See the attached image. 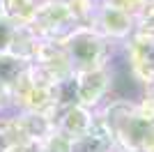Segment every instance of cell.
<instances>
[{
  "mask_svg": "<svg viewBox=\"0 0 154 152\" xmlns=\"http://www.w3.org/2000/svg\"><path fill=\"white\" fill-rule=\"evenodd\" d=\"M12 28H9V23H2L0 21V55L5 53L7 49H9V44H12Z\"/></svg>",
  "mask_w": 154,
  "mask_h": 152,
  "instance_id": "obj_12",
  "label": "cell"
},
{
  "mask_svg": "<svg viewBox=\"0 0 154 152\" xmlns=\"http://www.w3.org/2000/svg\"><path fill=\"white\" fill-rule=\"evenodd\" d=\"M113 145V136H110L108 127L103 125H92L85 136L71 143V152H108Z\"/></svg>",
  "mask_w": 154,
  "mask_h": 152,
  "instance_id": "obj_8",
  "label": "cell"
},
{
  "mask_svg": "<svg viewBox=\"0 0 154 152\" xmlns=\"http://www.w3.org/2000/svg\"><path fill=\"white\" fill-rule=\"evenodd\" d=\"M113 141L127 152H154V115L147 108L129 101H115L106 111V122Z\"/></svg>",
  "mask_w": 154,
  "mask_h": 152,
  "instance_id": "obj_1",
  "label": "cell"
},
{
  "mask_svg": "<svg viewBox=\"0 0 154 152\" xmlns=\"http://www.w3.org/2000/svg\"><path fill=\"white\" fill-rule=\"evenodd\" d=\"M140 35H149V37H154V7H152V9H147L145 16H143V30H140Z\"/></svg>",
  "mask_w": 154,
  "mask_h": 152,
  "instance_id": "obj_13",
  "label": "cell"
},
{
  "mask_svg": "<svg viewBox=\"0 0 154 152\" xmlns=\"http://www.w3.org/2000/svg\"><path fill=\"white\" fill-rule=\"evenodd\" d=\"M39 152H71V141L64 134H60L58 129L48 131L39 141Z\"/></svg>",
  "mask_w": 154,
  "mask_h": 152,
  "instance_id": "obj_11",
  "label": "cell"
},
{
  "mask_svg": "<svg viewBox=\"0 0 154 152\" xmlns=\"http://www.w3.org/2000/svg\"><path fill=\"white\" fill-rule=\"evenodd\" d=\"M99 25H101L103 32L108 35H115V37H122L124 32L131 28V16L117 7H106L101 14H99Z\"/></svg>",
  "mask_w": 154,
  "mask_h": 152,
  "instance_id": "obj_9",
  "label": "cell"
},
{
  "mask_svg": "<svg viewBox=\"0 0 154 152\" xmlns=\"http://www.w3.org/2000/svg\"><path fill=\"white\" fill-rule=\"evenodd\" d=\"M28 74H30V69L23 58L14 55V53H2L0 55V97L2 99L7 95L12 97L16 88L26 81Z\"/></svg>",
  "mask_w": 154,
  "mask_h": 152,
  "instance_id": "obj_5",
  "label": "cell"
},
{
  "mask_svg": "<svg viewBox=\"0 0 154 152\" xmlns=\"http://www.w3.org/2000/svg\"><path fill=\"white\" fill-rule=\"evenodd\" d=\"M64 53L69 58V65L76 67L78 71H90L99 69L101 60L106 55V46L99 32L92 30H74L64 39Z\"/></svg>",
  "mask_w": 154,
  "mask_h": 152,
  "instance_id": "obj_2",
  "label": "cell"
},
{
  "mask_svg": "<svg viewBox=\"0 0 154 152\" xmlns=\"http://www.w3.org/2000/svg\"><path fill=\"white\" fill-rule=\"evenodd\" d=\"M143 108H147L149 113L154 115V81H149V88H147V97H145V104Z\"/></svg>",
  "mask_w": 154,
  "mask_h": 152,
  "instance_id": "obj_14",
  "label": "cell"
},
{
  "mask_svg": "<svg viewBox=\"0 0 154 152\" xmlns=\"http://www.w3.org/2000/svg\"><path fill=\"white\" fill-rule=\"evenodd\" d=\"M131 67L143 81H154V37L138 35L131 44Z\"/></svg>",
  "mask_w": 154,
  "mask_h": 152,
  "instance_id": "obj_6",
  "label": "cell"
},
{
  "mask_svg": "<svg viewBox=\"0 0 154 152\" xmlns=\"http://www.w3.org/2000/svg\"><path fill=\"white\" fill-rule=\"evenodd\" d=\"M5 14L14 21H32L35 19V2L32 0H5Z\"/></svg>",
  "mask_w": 154,
  "mask_h": 152,
  "instance_id": "obj_10",
  "label": "cell"
},
{
  "mask_svg": "<svg viewBox=\"0 0 154 152\" xmlns=\"http://www.w3.org/2000/svg\"><path fill=\"white\" fill-rule=\"evenodd\" d=\"M76 104L78 106H94L101 99V95L106 92L108 85V74L99 67V69L90 71H78L76 74Z\"/></svg>",
  "mask_w": 154,
  "mask_h": 152,
  "instance_id": "obj_4",
  "label": "cell"
},
{
  "mask_svg": "<svg viewBox=\"0 0 154 152\" xmlns=\"http://www.w3.org/2000/svg\"><path fill=\"white\" fill-rule=\"evenodd\" d=\"M90 127H92L90 113H88L83 106H69V108H64V113L60 115L58 131L64 134V136L74 143V141H78L81 136H85Z\"/></svg>",
  "mask_w": 154,
  "mask_h": 152,
  "instance_id": "obj_7",
  "label": "cell"
},
{
  "mask_svg": "<svg viewBox=\"0 0 154 152\" xmlns=\"http://www.w3.org/2000/svg\"><path fill=\"white\" fill-rule=\"evenodd\" d=\"M2 9H5V2H2V0H0V16H2V14H5V12H2Z\"/></svg>",
  "mask_w": 154,
  "mask_h": 152,
  "instance_id": "obj_15",
  "label": "cell"
},
{
  "mask_svg": "<svg viewBox=\"0 0 154 152\" xmlns=\"http://www.w3.org/2000/svg\"><path fill=\"white\" fill-rule=\"evenodd\" d=\"M35 23L39 25V32L42 35H48V37H62L69 32L71 35V25L76 21V14L71 12L69 5H62V2H48L44 5L39 12H35Z\"/></svg>",
  "mask_w": 154,
  "mask_h": 152,
  "instance_id": "obj_3",
  "label": "cell"
}]
</instances>
